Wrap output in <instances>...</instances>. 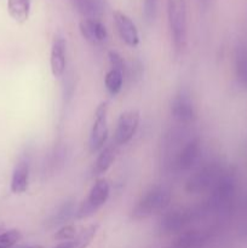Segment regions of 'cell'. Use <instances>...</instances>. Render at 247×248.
I'll return each mask as SVG.
<instances>
[{"instance_id": "cell-8", "label": "cell", "mask_w": 247, "mask_h": 248, "mask_svg": "<svg viewBox=\"0 0 247 248\" xmlns=\"http://www.w3.org/2000/svg\"><path fill=\"white\" fill-rule=\"evenodd\" d=\"M114 23L116 31L120 35L121 40L130 47H136L139 44V34L136 24L126 14L121 11H115L113 15Z\"/></svg>"}, {"instance_id": "cell-25", "label": "cell", "mask_w": 247, "mask_h": 248, "mask_svg": "<svg viewBox=\"0 0 247 248\" xmlns=\"http://www.w3.org/2000/svg\"><path fill=\"white\" fill-rule=\"evenodd\" d=\"M27 248H44L43 246H31V247H27Z\"/></svg>"}, {"instance_id": "cell-21", "label": "cell", "mask_w": 247, "mask_h": 248, "mask_svg": "<svg viewBox=\"0 0 247 248\" xmlns=\"http://www.w3.org/2000/svg\"><path fill=\"white\" fill-rule=\"evenodd\" d=\"M22 239L19 230L11 229L7 232H0V248H11Z\"/></svg>"}, {"instance_id": "cell-12", "label": "cell", "mask_w": 247, "mask_h": 248, "mask_svg": "<svg viewBox=\"0 0 247 248\" xmlns=\"http://www.w3.org/2000/svg\"><path fill=\"white\" fill-rule=\"evenodd\" d=\"M29 186V157L27 155L19 157L12 171L10 189L14 194L26 193Z\"/></svg>"}, {"instance_id": "cell-24", "label": "cell", "mask_w": 247, "mask_h": 248, "mask_svg": "<svg viewBox=\"0 0 247 248\" xmlns=\"http://www.w3.org/2000/svg\"><path fill=\"white\" fill-rule=\"evenodd\" d=\"M108 57H109V62H110L111 64V68H114V69H119L121 70V72L125 73L126 64H125V61H124V58L121 57L120 53L111 50L108 52Z\"/></svg>"}, {"instance_id": "cell-1", "label": "cell", "mask_w": 247, "mask_h": 248, "mask_svg": "<svg viewBox=\"0 0 247 248\" xmlns=\"http://www.w3.org/2000/svg\"><path fill=\"white\" fill-rule=\"evenodd\" d=\"M171 202V191L166 186H157L149 189L132 210V218L140 220L162 212Z\"/></svg>"}, {"instance_id": "cell-14", "label": "cell", "mask_w": 247, "mask_h": 248, "mask_svg": "<svg viewBox=\"0 0 247 248\" xmlns=\"http://www.w3.org/2000/svg\"><path fill=\"white\" fill-rule=\"evenodd\" d=\"M98 228V224L89 225L86 229L80 232L74 239L62 242L55 248H87L92 242V240L94 239V236H96Z\"/></svg>"}, {"instance_id": "cell-22", "label": "cell", "mask_w": 247, "mask_h": 248, "mask_svg": "<svg viewBox=\"0 0 247 248\" xmlns=\"http://www.w3.org/2000/svg\"><path fill=\"white\" fill-rule=\"evenodd\" d=\"M159 0H143V15L148 23H153L157 14Z\"/></svg>"}, {"instance_id": "cell-7", "label": "cell", "mask_w": 247, "mask_h": 248, "mask_svg": "<svg viewBox=\"0 0 247 248\" xmlns=\"http://www.w3.org/2000/svg\"><path fill=\"white\" fill-rule=\"evenodd\" d=\"M217 167L215 165L203 166L198 172L189 177L185 184V190L189 194H201L213 186L217 182Z\"/></svg>"}, {"instance_id": "cell-2", "label": "cell", "mask_w": 247, "mask_h": 248, "mask_svg": "<svg viewBox=\"0 0 247 248\" xmlns=\"http://www.w3.org/2000/svg\"><path fill=\"white\" fill-rule=\"evenodd\" d=\"M167 18L176 50L182 51L186 45L188 15L186 0H167Z\"/></svg>"}, {"instance_id": "cell-11", "label": "cell", "mask_w": 247, "mask_h": 248, "mask_svg": "<svg viewBox=\"0 0 247 248\" xmlns=\"http://www.w3.org/2000/svg\"><path fill=\"white\" fill-rule=\"evenodd\" d=\"M171 113L173 118L182 124H190L195 120V109L188 93L181 92L174 96L171 103Z\"/></svg>"}, {"instance_id": "cell-13", "label": "cell", "mask_w": 247, "mask_h": 248, "mask_svg": "<svg viewBox=\"0 0 247 248\" xmlns=\"http://www.w3.org/2000/svg\"><path fill=\"white\" fill-rule=\"evenodd\" d=\"M79 31L82 38L91 44L103 43L108 36L106 26L96 18L81 19L79 23Z\"/></svg>"}, {"instance_id": "cell-17", "label": "cell", "mask_w": 247, "mask_h": 248, "mask_svg": "<svg viewBox=\"0 0 247 248\" xmlns=\"http://www.w3.org/2000/svg\"><path fill=\"white\" fill-rule=\"evenodd\" d=\"M72 2L85 18L98 19L103 14V0H72Z\"/></svg>"}, {"instance_id": "cell-10", "label": "cell", "mask_w": 247, "mask_h": 248, "mask_svg": "<svg viewBox=\"0 0 247 248\" xmlns=\"http://www.w3.org/2000/svg\"><path fill=\"white\" fill-rule=\"evenodd\" d=\"M67 65V43L62 36H56L51 45L50 68L55 78H61Z\"/></svg>"}, {"instance_id": "cell-16", "label": "cell", "mask_w": 247, "mask_h": 248, "mask_svg": "<svg viewBox=\"0 0 247 248\" xmlns=\"http://www.w3.org/2000/svg\"><path fill=\"white\" fill-rule=\"evenodd\" d=\"M115 145H108V147L103 148L99 152V155L97 156L96 161H94L93 169H92V176L98 177L101 174L106 173L109 170V167L113 165L114 160H115Z\"/></svg>"}, {"instance_id": "cell-15", "label": "cell", "mask_w": 247, "mask_h": 248, "mask_svg": "<svg viewBox=\"0 0 247 248\" xmlns=\"http://www.w3.org/2000/svg\"><path fill=\"white\" fill-rule=\"evenodd\" d=\"M31 0H7V11L15 22L23 24L31 15Z\"/></svg>"}, {"instance_id": "cell-9", "label": "cell", "mask_w": 247, "mask_h": 248, "mask_svg": "<svg viewBox=\"0 0 247 248\" xmlns=\"http://www.w3.org/2000/svg\"><path fill=\"white\" fill-rule=\"evenodd\" d=\"M201 153V143L200 140L198 137L194 138V140H189L185 145L181 149V152L178 153L176 157V161H174V166L178 171H189V170L193 169L195 166V164L198 162L199 157H200Z\"/></svg>"}, {"instance_id": "cell-3", "label": "cell", "mask_w": 247, "mask_h": 248, "mask_svg": "<svg viewBox=\"0 0 247 248\" xmlns=\"http://www.w3.org/2000/svg\"><path fill=\"white\" fill-rule=\"evenodd\" d=\"M109 194H110V186L108 181L106 178H97L87 199L82 201L80 207L77 208L75 217L77 219H84L93 216L107 202Z\"/></svg>"}, {"instance_id": "cell-20", "label": "cell", "mask_w": 247, "mask_h": 248, "mask_svg": "<svg viewBox=\"0 0 247 248\" xmlns=\"http://www.w3.org/2000/svg\"><path fill=\"white\" fill-rule=\"evenodd\" d=\"M75 213H77V211H75L74 203L73 202L64 203V205L58 210V212L52 217V219H51V225L55 227V225L63 224V223L68 222V220L72 218V216L75 215Z\"/></svg>"}, {"instance_id": "cell-4", "label": "cell", "mask_w": 247, "mask_h": 248, "mask_svg": "<svg viewBox=\"0 0 247 248\" xmlns=\"http://www.w3.org/2000/svg\"><path fill=\"white\" fill-rule=\"evenodd\" d=\"M107 140H108V103L102 102L94 111L93 126L89 140L91 153L101 152Z\"/></svg>"}, {"instance_id": "cell-18", "label": "cell", "mask_w": 247, "mask_h": 248, "mask_svg": "<svg viewBox=\"0 0 247 248\" xmlns=\"http://www.w3.org/2000/svg\"><path fill=\"white\" fill-rule=\"evenodd\" d=\"M206 244V234L199 230L183 232L174 242L173 248H202Z\"/></svg>"}, {"instance_id": "cell-19", "label": "cell", "mask_w": 247, "mask_h": 248, "mask_svg": "<svg viewBox=\"0 0 247 248\" xmlns=\"http://www.w3.org/2000/svg\"><path fill=\"white\" fill-rule=\"evenodd\" d=\"M124 77H125V73L119 69H114V68H111L107 73L106 77H104V85H106V89L108 90L109 93L115 96L121 91L124 85Z\"/></svg>"}, {"instance_id": "cell-5", "label": "cell", "mask_w": 247, "mask_h": 248, "mask_svg": "<svg viewBox=\"0 0 247 248\" xmlns=\"http://www.w3.org/2000/svg\"><path fill=\"white\" fill-rule=\"evenodd\" d=\"M196 211L179 208L165 213L159 224V229L162 234L171 235L182 232L188 227L196 217Z\"/></svg>"}, {"instance_id": "cell-23", "label": "cell", "mask_w": 247, "mask_h": 248, "mask_svg": "<svg viewBox=\"0 0 247 248\" xmlns=\"http://www.w3.org/2000/svg\"><path fill=\"white\" fill-rule=\"evenodd\" d=\"M77 235V227L73 224H65L61 228L58 232H56L55 239L60 240V241H68V240L74 239Z\"/></svg>"}, {"instance_id": "cell-6", "label": "cell", "mask_w": 247, "mask_h": 248, "mask_svg": "<svg viewBox=\"0 0 247 248\" xmlns=\"http://www.w3.org/2000/svg\"><path fill=\"white\" fill-rule=\"evenodd\" d=\"M138 125H139V111H124L119 116L115 133H114V142H115V145L127 144L132 140L133 136L136 135V132H137Z\"/></svg>"}]
</instances>
